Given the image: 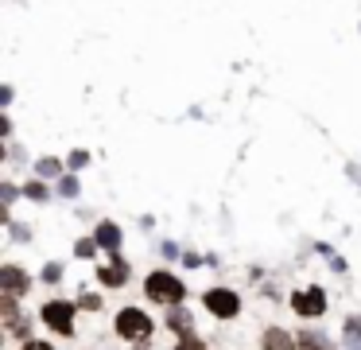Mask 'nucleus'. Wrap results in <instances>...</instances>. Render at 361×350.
<instances>
[{"label": "nucleus", "instance_id": "f257e3e1", "mask_svg": "<svg viewBox=\"0 0 361 350\" xmlns=\"http://www.w3.org/2000/svg\"><path fill=\"white\" fill-rule=\"evenodd\" d=\"M144 296L156 304H163V308H183V280H179L175 273H168V268H156V273H148V280H144Z\"/></svg>", "mask_w": 361, "mask_h": 350}, {"label": "nucleus", "instance_id": "f03ea898", "mask_svg": "<svg viewBox=\"0 0 361 350\" xmlns=\"http://www.w3.org/2000/svg\"><path fill=\"white\" fill-rule=\"evenodd\" d=\"M113 327H117V335L125 342H151V331H156L151 316H148V311H140V308H121Z\"/></svg>", "mask_w": 361, "mask_h": 350}, {"label": "nucleus", "instance_id": "7ed1b4c3", "mask_svg": "<svg viewBox=\"0 0 361 350\" xmlns=\"http://www.w3.org/2000/svg\"><path fill=\"white\" fill-rule=\"evenodd\" d=\"M74 311H78V304H67V300H47V304H43V311H39V319H43V323H47L55 335L70 339V335H74Z\"/></svg>", "mask_w": 361, "mask_h": 350}, {"label": "nucleus", "instance_id": "20e7f679", "mask_svg": "<svg viewBox=\"0 0 361 350\" xmlns=\"http://www.w3.org/2000/svg\"><path fill=\"white\" fill-rule=\"evenodd\" d=\"M202 304H206V311H210L214 319H237L241 316V296H237L233 288H210L202 296Z\"/></svg>", "mask_w": 361, "mask_h": 350}, {"label": "nucleus", "instance_id": "39448f33", "mask_svg": "<svg viewBox=\"0 0 361 350\" xmlns=\"http://www.w3.org/2000/svg\"><path fill=\"white\" fill-rule=\"evenodd\" d=\"M292 311H295L299 319H319L322 311H327V292H322L319 284L292 292Z\"/></svg>", "mask_w": 361, "mask_h": 350}, {"label": "nucleus", "instance_id": "423d86ee", "mask_svg": "<svg viewBox=\"0 0 361 350\" xmlns=\"http://www.w3.org/2000/svg\"><path fill=\"white\" fill-rule=\"evenodd\" d=\"M32 292V276L24 273L20 265H4L0 268V296H27Z\"/></svg>", "mask_w": 361, "mask_h": 350}, {"label": "nucleus", "instance_id": "0eeeda50", "mask_svg": "<svg viewBox=\"0 0 361 350\" xmlns=\"http://www.w3.org/2000/svg\"><path fill=\"white\" fill-rule=\"evenodd\" d=\"M128 276H132V268H128V261H121V257H113L109 265L97 268V280L105 284V288H125Z\"/></svg>", "mask_w": 361, "mask_h": 350}, {"label": "nucleus", "instance_id": "6e6552de", "mask_svg": "<svg viewBox=\"0 0 361 350\" xmlns=\"http://www.w3.org/2000/svg\"><path fill=\"white\" fill-rule=\"evenodd\" d=\"M261 346L264 350H299V339L292 331H284V327H264Z\"/></svg>", "mask_w": 361, "mask_h": 350}, {"label": "nucleus", "instance_id": "1a4fd4ad", "mask_svg": "<svg viewBox=\"0 0 361 350\" xmlns=\"http://www.w3.org/2000/svg\"><path fill=\"white\" fill-rule=\"evenodd\" d=\"M342 350H361V316H350L342 323Z\"/></svg>", "mask_w": 361, "mask_h": 350}, {"label": "nucleus", "instance_id": "9d476101", "mask_svg": "<svg viewBox=\"0 0 361 350\" xmlns=\"http://www.w3.org/2000/svg\"><path fill=\"white\" fill-rule=\"evenodd\" d=\"M93 242H97L101 249H117V245H121V230L113 222H101L97 230H93Z\"/></svg>", "mask_w": 361, "mask_h": 350}, {"label": "nucleus", "instance_id": "9b49d317", "mask_svg": "<svg viewBox=\"0 0 361 350\" xmlns=\"http://www.w3.org/2000/svg\"><path fill=\"white\" fill-rule=\"evenodd\" d=\"M168 327L179 335V339H183V335H191V331H194V319H191V311H183V308H171V311H168Z\"/></svg>", "mask_w": 361, "mask_h": 350}, {"label": "nucleus", "instance_id": "f8f14e48", "mask_svg": "<svg viewBox=\"0 0 361 350\" xmlns=\"http://www.w3.org/2000/svg\"><path fill=\"white\" fill-rule=\"evenodd\" d=\"M295 339H299V350H334V346L327 342V335H322V331H311V327H307V331H299Z\"/></svg>", "mask_w": 361, "mask_h": 350}, {"label": "nucleus", "instance_id": "ddd939ff", "mask_svg": "<svg viewBox=\"0 0 361 350\" xmlns=\"http://www.w3.org/2000/svg\"><path fill=\"white\" fill-rule=\"evenodd\" d=\"M0 319H4V327H12L16 319H24V316H20V300H16V296H0Z\"/></svg>", "mask_w": 361, "mask_h": 350}, {"label": "nucleus", "instance_id": "4468645a", "mask_svg": "<svg viewBox=\"0 0 361 350\" xmlns=\"http://www.w3.org/2000/svg\"><path fill=\"white\" fill-rule=\"evenodd\" d=\"M78 308H82V311H97V308H101V296H90V292H82V296H78Z\"/></svg>", "mask_w": 361, "mask_h": 350}, {"label": "nucleus", "instance_id": "2eb2a0df", "mask_svg": "<svg viewBox=\"0 0 361 350\" xmlns=\"http://www.w3.org/2000/svg\"><path fill=\"white\" fill-rule=\"evenodd\" d=\"M175 350H202V339H194V335H183V339L175 342Z\"/></svg>", "mask_w": 361, "mask_h": 350}, {"label": "nucleus", "instance_id": "dca6fc26", "mask_svg": "<svg viewBox=\"0 0 361 350\" xmlns=\"http://www.w3.org/2000/svg\"><path fill=\"white\" fill-rule=\"evenodd\" d=\"M93 249H97V242H93V238H86V242H78V249H74V253H78V257H90Z\"/></svg>", "mask_w": 361, "mask_h": 350}, {"label": "nucleus", "instance_id": "f3484780", "mask_svg": "<svg viewBox=\"0 0 361 350\" xmlns=\"http://www.w3.org/2000/svg\"><path fill=\"white\" fill-rule=\"evenodd\" d=\"M59 276H62V265H47V268H43V280H47V284H55Z\"/></svg>", "mask_w": 361, "mask_h": 350}, {"label": "nucleus", "instance_id": "a211bd4d", "mask_svg": "<svg viewBox=\"0 0 361 350\" xmlns=\"http://www.w3.org/2000/svg\"><path fill=\"white\" fill-rule=\"evenodd\" d=\"M59 171V160H39V175H55Z\"/></svg>", "mask_w": 361, "mask_h": 350}, {"label": "nucleus", "instance_id": "6ab92c4d", "mask_svg": "<svg viewBox=\"0 0 361 350\" xmlns=\"http://www.w3.org/2000/svg\"><path fill=\"white\" fill-rule=\"evenodd\" d=\"M24 350H55V346H50V342H43V339H27Z\"/></svg>", "mask_w": 361, "mask_h": 350}, {"label": "nucleus", "instance_id": "aec40b11", "mask_svg": "<svg viewBox=\"0 0 361 350\" xmlns=\"http://www.w3.org/2000/svg\"><path fill=\"white\" fill-rule=\"evenodd\" d=\"M27 199H47V191H43V183H27Z\"/></svg>", "mask_w": 361, "mask_h": 350}]
</instances>
